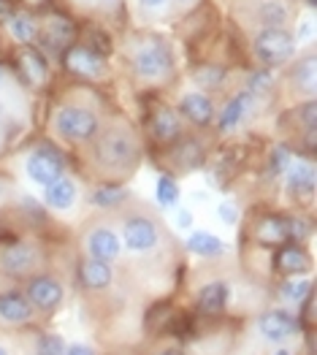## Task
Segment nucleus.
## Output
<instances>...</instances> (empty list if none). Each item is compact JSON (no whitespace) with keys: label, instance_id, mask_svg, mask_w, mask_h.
<instances>
[{"label":"nucleus","instance_id":"f257e3e1","mask_svg":"<svg viewBox=\"0 0 317 355\" xmlns=\"http://www.w3.org/2000/svg\"><path fill=\"white\" fill-rule=\"evenodd\" d=\"M95 157L109 171H130L139 163V141L125 128H109L95 144Z\"/></svg>","mask_w":317,"mask_h":355},{"label":"nucleus","instance_id":"f03ea898","mask_svg":"<svg viewBox=\"0 0 317 355\" xmlns=\"http://www.w3.org/2000/svg\"><path fill=\"white\" fill-rule=\"evenodd\" d=\"M133 68H136V73H139L142 79H146V82H160V79H166L173 68L169 46H166L160 38L144 41V44L136 49V55H133Z\"/></svg>","mask_w":317,"mask_h":355},{"label":"nucleus","instance_id":"7ed1b4c3","mask_svg":"<svg viewBox=\"0 0 317 355\" xmlns=\"http://www.w3.org/2000/svg\"><path fill=\"white\" fill-rule=\"evenodd\" d=\"M55 130L68 141H87L98 130V119L92 112L79 106H62L55 114Z\"/></svg>","mask_w":317,"mask_h":355},{"label":"nucleus","instance_id":"20e7f679","mask_svg":"<svg viewBox=\"0 0 317 355\" xmlns=\"http://www.w3.org/2000/svg\"><path fill=\"white\" fill-rule=\"evenodd\" d=\"M255 52L266 65H280L295 52V41L285 28H266L255 38Z\"/></svg>","mask_w":317,"mask_h":355},{"label":"nucleus","instance_id":"39448f33","mask_svg":"<svg viewBox=\"0 0 317 355\" xmlns=\"http://www.w3.org/2000/svg\"><path fill=\"white\" fill-rule=\"evenodd\" d=\"M28 174L38 184H52L55 179L62 177V160L55 149L38 147L28 157Z\"/></svg>","mask_w":317,"mask_h":355},{"label":"nucleus","instance_id":"423d86ee","mask_svg":"<svg viewBox=\"0 0 317 355\" xmlns=\"http://www.w3.org/2000/svg\"><path fill=\"white\" fill-rule=\"evenodd\" d=\"M122 239H125V244H128L130 252H149V250H155L160 234H157V225L152 220H146V217H130L125 223Z\"/></svg>","mask_w":317,"mask_h":355},{"label":"nucleus","instance_id":"0eeeda50","mask_svg":"<svg viewBox=\"0 0 317 355\" xmlns=\"http://www.w3.org/2000/svg\"><path fill=\"white\" fill-rule=\"evenodd\" d=\"M65 65H68V71H74L79 76H89V79H98L103 73V68H106L103 58L95 49H89V46H74V49H68Z\"/></svg>","mask_w":317,"mask_h":355},{"label":"nucleus","instance_id":"6e6552de","mask_svg":"<svg viewBox=\"0 0 317 355\" xmlns=\"http://www.w3.org/2000/svg\"><path fill=\"white\" fill-rule=\"evenodd\" d=\"M30 306H38V309H55L60 301H62V285L52 277H35L28 285V296Z\"/></svg>","mask_w":317,"mask_h":355},{"label":"nucleus","instance_id":"1a4fd4ad","mask_svg":"<svg viewBox=\"0 0 317 355\" xmlns=\"http://www.w3.org/2000/svg\"><path fill=\"white\" fill-rule=\"evenodd\" d=\"M295 326H298V323L293 320V315L282 312V309H271V312H266V315L258 320L260 334H263L266 339H271V342L288 339L290 334L295 331Z\"/></svg>","mask_w":317,"mask_h":355},{"label":"nucleus","instance_id":"9d476101","mask_svg":"<svg viewBox=\"0 0 317 355\" xmlns=\"http://www.w3.org/2000/svg\"><path fill=\"white\" fill-rule=\"evenodd\" d=\"M87 252L92 255V261L109 263V261H114L117 255H119V239L109 228H98L87 239Z\"/></svg>","mask_w":317,"mask_h":355},{"label":"nucleus","instance_id":"9b49d317","mask_svg":"<svg viewBox=\"0 0 317 355\" xmlns=\"http://www.w3.org/2000/svg\"><path fill=\"white\" fill-rule=\"evenodd\" d=\"M0 266H3L6 274L22 277V274H28L30 268L35 266V252L30 250L28 244H14L0 255Z\"/></svg>","mask_w":317,"mask_h":355},{"label":"nucleus","instance_id":"f8f14e48","mask_svg":"<svg viewBox=\"0 0 317 355\" xmlns=\"http://www.w3.org/2000/svg\"><path fill=\"white\" fill-rule=\"evenodd\" d=\"M30 315H33V306L22 293L11 291V293L0 296V318L6 323H28Z\"/></svg>","mask_w":317,"mask_h":355},{"label":"nucleus","instance_id":"ddd939ff","mask_svg":"<svg viewBox=\"0 0 317 355\" xmlns=\"http://www.w3.org/2000/svg\"><path fill=\"white\" fill-rule=\"evenodd\" d=\"M17 60H19L22 76H28L30 85H46V79H49V65H46V60L41 58V52L25 46Z\"/></svg>","mask_w":317,"mask_h":355},{"label":"nucleus","instance_id":"4468645a","mask_svg":"<svg viewBox=\"0 0 317 355\" xmlns=\"http://www.w3.org/2000/svg\"><path fill=\"white\" fill-rule=\"evenodd\" d=\"M41 35H44L46 46L62 52V49L74 41V25H71L68 19H62V17H52V19H46V25L41 28Z\"/></svg>","mask_w":317,"mask_h":355},{"label":"nucleus","instance_id":"2eb2a0df","mask_svg":"<svg viewBox=\"0 0 317 355\" xmlns=\"http://www.w3.org/2000/svg\"><path fill=\"white\" fill-rule=\"evenodd\" d=\"M182 114L190 119V122H196V125H209L212 122V101L201 95V92H187L185 98H182Z\"/></svg>","mask_w":317,"mask_h":355},{"label":"nucleus","instance_id":"dca6fc26","mask_svg":"<svg viewBox=\"0 0 317 355\" xmlns=\"http://www.w3.org/2000/svg\"><path fill=\"white\" fill-rule=\"evenodd\" d=\"M255 17L260 19V25H266V28H282L290 17L288 3L285 0H258Z\"/></svg>","mask_w":317,"mask_h":355},{"label":"nucleus","instance_id":"f3484780","mask_svg":"<svg viewBox=\"0 0 317 355\" xmlns=\"http://www.w3.org/2000/svg\"><path fill=\"white\" fill-rule=\"evenodd\" d=\"M252 98H255V95H250V92H241V95L231 98L228 106H225L223 114H220V128H223V130H233L236 125H241V119L247 117V112H250V106H252Z\"/></svg>","mask_w":317,"mask_h":355},{"label":"nucleus","instance_id":"a211bd4d","mask_svg":"<svg viewBox=\"0 0 317 355\" xmlns=\"http://www.w3.org/2000/svg\"><path fill=\"white\" fill-rule=\"evenodd\" d=\"M74 201H76V187H74V182L65 177L55 179L52 184H46V204L52 209H71L74 207Z\"/></svg>","mask_w":317,"mask_h":355},{"label":"nucleus","instance_id":"6ab92c4d","mask_svg":"<svg viewBox=\"0 0 317 355\" xmlns=\"http://www.w3.org/2000/svg\"><path fill=\"white\" fill-rule=\"evenodd\" d=\"M79 277H82L85 288H89V291H101V288L112 285V268L103 261H87V263H82Z\"/></svg>","mask_w":317,"mask_h":355},{"label":"nucleus","instance_id":"aec40b11","mask_svg":"<svg viewBox=\"0 0 317 355\" xmlns=\"http://www.w3.org/2000/svg\"><path fill=\"white\" fill-rule=\"evenodd\" d=\"M179 130H182V125H179V117H176L173 109H160V112L152 117V133H155V139L163 141V144L173 141V139L179 136Z\"/></svg>","mask_w":317,"mask_h":355},{"label":"nucleus","instance_id":"412c9836","mask_svg":"<svg viewBox=\"0 0 317 355\" xmlns=\"http://www.w3.org/2000/svg\"><path fill=\"white\" fill-rule=\"evenodd\" d=\"M225 301H228V288L220 282H212L198 293V309L203 315H220L225 309Z\"/></svg>","mask_w":317,"mask_h":355},{"label":"nucleus","instance_id":"4be33fe9","mask_svg":"<svg viewBox=\"0 0 317 355\" xmlns=\"http://www.w3.org/2000/svg\"><path fill=\"white\" fill-rule=\"evenodd\" d=\"M255 236L263 244H280V241H285L290 236V223L282 220V217H266V220H260Z\"/></svg>","mask_w":317,"mask_h":355},{"label":"nucleus","instance_id":"5701e85b","mask_svg":"<svg viewBox=\"0 0 317 355\" xmlns=\"http://www.w3.org/2000/svg\"><path fill=\"white\" fill-rule=\"evenodd\" d=\"M277 268L285 274H304L309 268V258L301 247H282L277 255Z\"/></svg>","mask_w":317,"mask_h":355},{"label":"nucleus","instance_id":"b1692460","mask_svg":"<svg viewBox=\"0 0 317 355\" xmlns=\"http://www.w3.org/2000/svg\"><path fill=\"white\" fill-rule=\"evenodd\" d=\"M290 190L295 193V196H301V198H307L312 190H315V171H312V166L309 163H295L293 168H290Z\"/></svg>","mask_w":317,"mask_h":355},{"label":"nucleus","instance_id":"393cba45","mask_svg":"<svg viewBox=\"0 0 317 355\" xmlns=\"http://www.w3.org/2000/svg\"><path fill=\"white\" fill-rule=\"evenodd\" d=\"M187 247H190L196 255H203V258H217V255H223V252H225V244H223L220 239L212 236V234H203V231L190 234Z\"/></svg>","mask_w":317,"mask_h":355},{"label":"nucleus","instance_id":"a878e982","mask_svg":"<svg viewBox=\"0 0 317 355\" xmlns=\"http://www.w3.org/2000/svg\"><path fill=\"white\" fill-rule=\"evenodd\" d=\"M193 79L201 85V87H220L225 82V71L223 68H214V65H201L196 68Z\"/></svg>","mask_w":317,"mask_h":355},{"label":"nucleus","instance_id":"bb28decb","mask_svg":"<svg viewBox=\"0 0 317 355\" xmlns=\"http://www.w3.org/2000/svg\"><path fill=\"white\" fill-rule=\"evenodd\" d=\"M8 30H11V35L17 38V41H30L38 30H35V25H33V19H28V17H11V22H8Z\"/></svg>","mask_w":317,"mask_h":355},{"label":"nucleus","instance_id":"cd10ccee","mask_svg":"<svg viewBox=\"0 0 317 355\" xmlns=\"http://www.w3.org/2000/svg\"><path fill=\"white\" fill-rule=\"evenodd\" d=\"M176 198H179L176 182H173L171 177H160V182H157V201H160L163 207H173Z\"/></svg>","mask_w":317,"mask_h":355},{"label":"nucleus","instance_id":"c85d7f7f","mask_svg":"<svg viewBox=\"0 0 317 355\" xmlns=\"http://www.w3.org/2000/svg\"><path fill=\"white\" fill-rule=\"evenodd\" d=\"M35 350H38V355H65V342L55 334H46V336L38 339Z\"/></svg>","mask_w":317,"mask_h":355},{"label":"nucleus","instance_id":"c756f323","mask_svg":"<svg viewBox=\"0 0 317 355\" xmlns=\"http://www.w3.org/2000/svg\"><path fill=\"white\" fill-rule=\"evenodd\" d=\"M122 198H125V193H122L119 187H101V190L92 196L95 207H117Z\"/></svg>","mask_w":317,"mask_h":355},{"label":"nucleus","instance_id":"7c9ffc66","mask_svg":"<svg viewBox=\"0 0 317 355\" xmlns=\"http://www.w3.org/2000/svg\"><path fill=\"white\" fill-rule=\"evenodd\" d=\"M201 160H203V152L198 144L187 141L185 147L179 149V163H182V166H187V168L193 166V168H196V166H201Z\"/></svg>","mask_w":317,"mask_h":355},{"label":"nucleus","instance_id":"2f4dec72","mask_svg":"<svg viewBox=\"0 0 317 355\" xmlns=\"http://www.w3.org/2000/svg\"><path fill=\"white\" fill-rule=\"evenodd\" d=\"M295 79H298V85L304 82V89H307V92H312V89H315V58H307L304 65H298Z\"/></svg>","mask_w":317,"mask_h":355},{"label":"nucleus","instance_id":"473e14b6","mask_svg":"<svg viewBox=\"0 0 317 355\" xmlns=\"http://www.w3.org/2000/svg\"><path fill=\"white\" fill-rule=\"evenodd\" d=\"M282 291H285V298H290V301H304V298L309 296L312 285L309 282H288Z\"/></svg>","mask_w":317,"mask_h":355},{"label":"nucleus","instance_id":"72a5a7b5","mask_svg":"<svg viewBox=\"0 0 317 355\" xmlns=\"http://www.w3.org/2000/svg\"><path fill=\"white\" fill-rule=\"evenodd\" d=\"M271 89V76L268 73H255L250 82V95H263Z\"/></svg>","mask_w":317,"mask_h":355},{"label":"nucleus","instance_id":"f704fd0d","mask_svg":"<svg viewBox=\"0 0 317 355\" xmlns=\"http://www.w3.org/2000/svg\"><path fill=\"white\" fill-rule=\"evenodd\" d=\"M304 320L307 323H315V296L312 293L304 298Z\"/></svg>","mask_w":317,"mask_h":355},{"label":"nucleus","instance_id":"c9c22d12","mask_svg":"<svg viewBox=\"0 0 317 355\" xmlns=\"http://www.w3.org/2000/svg\"><path fill=\"white\" fill-rule=\"evenodd\" d=\"M220 217H223L225 223H236V220H239V209L233 207V204H223V207H220Z\"/></svg>","mask_w":317,"mask_h":355},{"label":"nucleus","instance_id":"e433bc0d","mask_svg":"<svg viewBox=\"0 0 317 355\" xmlns=\"http://www.w3.org/2000/svg\"><path fill=\"white\" fill-rule=\"evenodd\" d=\"M304 122H307L309 130H315V103H312V101L304 106Z\"/></svg>","mask_w":317,"mask_h":355},{"label":"nucleus","instance_id":"4c0bfd02","mask_svg":"<svg viewBox=\"0 0 317 355\" xmlns=\"http://www.w3.org/2000/svg\"><path fill=\"white\" fill-rule=\"evenodd\" d=\"M65 355H92V350L85 345H71V347H65Z\"/></svg>","mask_w":317,"mask_h":355},{"label":"nucleus","instance_id":"58836bf2","mask_svg":"<svg viewBox=\"0 0 317 355\" xmlns=\"http://www.w3.org/2000/svg\"><path fill=\"white\" fill-rule=\"evenodd\" d=\"M166 0H142V6H146V8H157V6H163Z\"/></svg>","mask_w":317,"mask_h":355},{"label":"nucleus","instance_id":"ea45409f","mask_svg":"<svg viewBox=\"0 0 317 355\" xmlns=\"http://www.w3.org/2000/svg\"><path fill=\"white\" fill-rule=\"evenodd\" d=\"M11 11V3L8 0H0V14H8Z\"/></svg>","mask_w":317,"mask_h":355},{"label":"nucleus","instance_id":"a19ab883","mask_svg":"<svg viewBox=\"0 0 317 355\" xmlns=\"http://www.w3.org/2000/svg\"><path fill=\"white\" fill-rule=\"evenodd\" d=\"M176 3H179L182 8H190V6H193V3H198V0H176Z\"/></svg>","mask_w":317,"mask_h":355},{"label":"nucleus","instance_id":"79ce46f5","mask_svg":"<svg viewBox=\"0 0 317 355\" xmlns=\"http://www.w3.org/2000/svg\"><path fill=\"white\" fill-rule=\"evenodd\" d=\"M274 355H290L288 350H280V353H274Z\"/></svg>","mask_w":317,"mask_h":355},{"label":"nucleus","instance_id":"37998d69","mask_svg":"<svg viewBox=\"0 0 317 355\" xmlns=\"http://www.w3.org/2000/svg\"><path fill=\"white\" fill-rule=\"evenodd\" d=\"M0 355H8V353H6V350H3V347H0Z\"/></svg>","mask_w":317,"mask_h":355},{"label":"nucleus","instance_id":"c03bdc74","mask_svg":"<svg viewBox=\"0 0 317 355\" xmlns=\"http://www.w3.org/2000/svg\"><path fill=\"white\" fill-rule=\"evenodd\" d=\"M166 355H171V353H166Z\"/></svg>","mask_w":317,"mask_h":355}]
</instances>
